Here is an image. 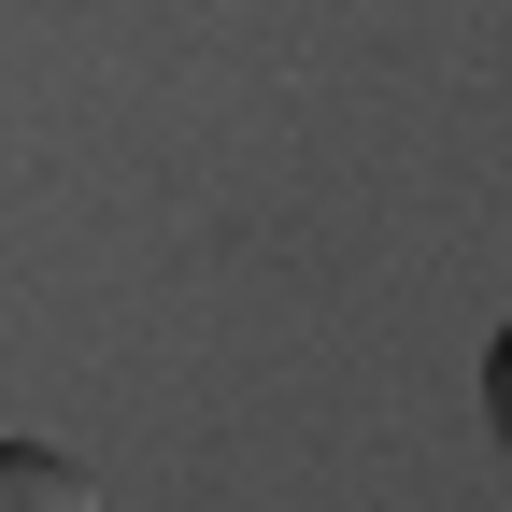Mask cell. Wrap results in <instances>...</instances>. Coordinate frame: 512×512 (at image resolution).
Returning <instances> with one entry per match:
<instances>
[{
	"label": "cell",
	"instance_id": "obj_1",
	"mask_svg": "<svg viewBox=\"0 0 512 512\" xmlns=\"http://www.w3.org/2000/svg\"><path fill=\"white\" fill-rule=\"evenodd\" d=\"M0 512H114L86 484V456H57V441H0Z\"/></svg>",
	"mask_w": 512,
	"mask_h": 512
},
{
	"label": "cell",
	"instance_id": "obj_2",
	"mask_svg": "<svg viewBox=\"0 0 512 512\" xmlns=\"http://www.w3.org/2000/svg\"><path fill=\"white\" fill-rule=\"evenodd\" d=\"M484 441H498V470H512V328L484 342Z\"/></svg>",
	"mask_w": 512,
	"mask_h": 512
}]
</instances>
